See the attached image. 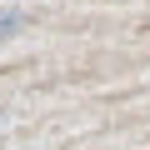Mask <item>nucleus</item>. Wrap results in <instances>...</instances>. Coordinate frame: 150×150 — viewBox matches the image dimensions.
Segmentation results:
<instances>
[{
  "instance_id": "nucleus-1",
  "label": "nucleus",
  "mask_w": 150,
  "mask_h": 150,
  "mask_svg": "<svg viewBox=\"0 0 150 150\" xmlns=\"http://www.w3.org/2000/svg\"><path fill=\"white\" fill-rule=\"evenodd\" d=\"M25 30V15L20 10H0V40H5V35H20Z\"/></svg>"
}]
</instances>
